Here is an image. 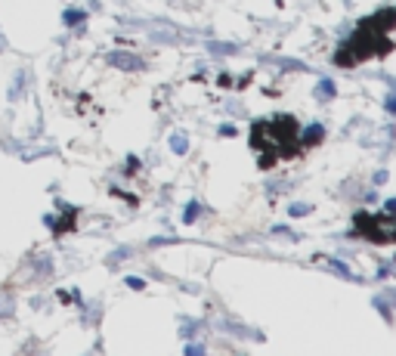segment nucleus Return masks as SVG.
Segmentation results:
<instances>
[{"label":"nucleus","mask_w":396,"mask_h":356,"mask_svg":"<svg viewBox=\"0 0 396 356\" xmlns=\"http://www.w3.org/2000/svg\"><path fill=\"white\" fill-rule=\"evenodd\" d=\"M84 19H87V10H69V12L62 16V22H65V25H81Z\"/></svg>","instance_id":"nucleus-6"},{"label":"nucleus","mask_w":396,"mask_h":356,"mask_svg":"<svg viewBox=\"0 0 396 356\" xmlns=\"http://www.w3.org/2000/svg\"><path fill=\"white\" fill-rule=\"evenodd\" d=\"M109 62L111 65H118V69H127V71H136V69H143V62L134 56V53H121V50H115V53H109Z\"/></svg>","instance_id":"nucleus-1"},{"label":"nucleus","mask_w":396,"mask_h":356,"mask_svg":"<svg viewBox=\"0 0 396 356\" xmlns=\"http://www.w3.org/2000/svg\"><path fill=\"white\" fill-rule=\"evenodd\" d=\"M210 53L220 56V53H235V47H233V44H210Z\"/></svg>","instance_id":"nucleus-10"},{"label":"nucleus","mask_w":396,"mask_h":356,"mask_svg":"<svg viewBox=\"0 0 396 356\" xmlns=\"http://www.w3.org/2000/svg\"><path fill=\"white\" fill-rule=\"evenodd\" d=\"M6 307H10V301H6V298H0V316L6 313Z\"/></svg>","instance_id":"nucleus-16"},{"label":"nucleus","mask_w":396,"mask_h":356,"mask_svg":"<svg viewBox=\"0 0 396 356\" xmlns=\"http://www.w3.org/2000/svg\"><path fill=\"white\" fill-rule=\"evenodd\" d=\"M309 211H313V208H309V204H303V202H294L291 208H288V214H291V217H307Z\"/></svg>","instance_id":"nucleus-8"},{"label":"nucleus","mask_w":396,"mask_h":356,"mask_svg":"<svg viewBox=\"0 0 396 356\" xmlns=\"http://www.w3.org/2000/svg\"><path fill=\"white\" fill-rule=\"evenodd\" d=\"M322 136H325V127H322V124H309V127L303 130L300 143H303V146H313V143H319Z\"/></svg>","instance_id":"nucleus-3"},{"label":"nucleus","mask_w":396,"mask_h":356,"mask_svg":"<svg viewBox=\"0 0 396 356\" xmlns=\"http://www.w3.org/2000/svg\"><path fill=\"white\" fill-rule=\"evenodd\" d=\"M198 214H201V204H198V202H189L186 211H183V223H195Z\"/></svg>","instance_id":"nucleus-7"},{"label":"nucleus","mask_w":396,"mask_h":356,"mask_svg":"<svg viewBox=\"0 0 396 356\" xmlns=\"http://www.w3.org/2000/svg\"><path fill=\"white\" fill-rule=\"evenodd\" d=\"M170 149H174L177 155H186L189 152V140L183 134H174V136H170Z\"/></svg>","instance_id":"nucleus-5"},{"label":"nucleus","mask_w":396,"mask_h":356,"mask_svg":"<svg viewBox=\"0 0 396 356\" xmlns=\"http://www.w3.org/2000/svg\"><path fill=\"white\" fill-rule=\"evenodd\" d=\"M387 183V170H378V174H375V186H384Z\"/></svg>","instance_id":"nucleus-14"},{"label":"nucleus","mask_w":396,"mask_h":356,"mask_svg":"<svg viewBox=\"0 0 396 356\" xmlns=\"http://www.w3.org/2000/svg\"><path fill=\"white\" fill-rule=\"evenodd\" d=\"M387 112H390V115H396V94H390V96H387Z\"/></svg>","instance_id":"nucleus-13"},{"label":"nucleus","mask_w":396,"mask_h":356,"mask_svg":"<svg viewBox=\"0 0 396 356\" xmlns=\"http://www.w3.org/2000/svg\"><path fill=\"white\" fill-rule=\"evenodd\" d=\"M124 282H127V288H134V292H143V288H146V282H143L140 276H127Z\"/></svg>","instance_id":"nucleus-9"},{"label":"nucleus","mask_w":396,"mask_h":356,"mask_svg":"<svg viewBox=\"0 0 396 356\" xmlns=\"http://www.w3.org/2000/svg\"><path fill=\"white\" fill-rule=\"evenodd\" d=\"M384 211H387V214H396V199L387 202V204H384Z\"/></svg>","instance_id":"nucleus-15"},{"label":"nucleus","mask_w":396,"mask_h":356,"mask_svg":"<svg viewBox=\"0 0 396 356\" xmlns=\"http://www.w3.org/2000/svg\"><path fill=\"white\" fill-rule=\"evenodd\" d=\"M325 263H328V269H332V273H338V276H341V279H347V282H356V273H353V269L347 267V263L334 260V257H328Z\"/></svg>","instance_id":"nucleus-4"},{"label":"nucleus","mask_w":396,"mask_h":356,"mask_svg":"<svg viewBox=\"0 0 396 356\" xmlns=\"http://www.w3.org/2000/svg\"><path fill=\"white\" fill-rule=\"evenodd\" d=\"M334 96H338V87H334V81H332V78H322L319 87H316V100H319V103H328V100H334Z\"/></svg>","instance_id":"nucleus-2"},{"label":"nucleus","mask_w":396,"mask_h":356,"mask_svg":"<svg viewBox=\"0 0 396 356\" xmlns=\"http://www.w3.org/2000/svg\"><path fill=\"white\" fill-rule=\"evenodd\" d=\"M220 136H235V127L233 124H220Z\"/></svg>","instance_id":"nucleus-12"},{"label":"nucleus","mask_w":396,"mask_h":356,"mask_svg":"<svg viewBox=\"0 0 396 356\" xmlns=\"http://www.w3.org/2000/svg\"><path fill=\"white\" fill-rule=\"evenodd\" d=\"M186 353H189V356H201V353H204V347H201V344H189V347H186Z\"/></svg>","instance_id":"nucleus-11"}]
</instances>
